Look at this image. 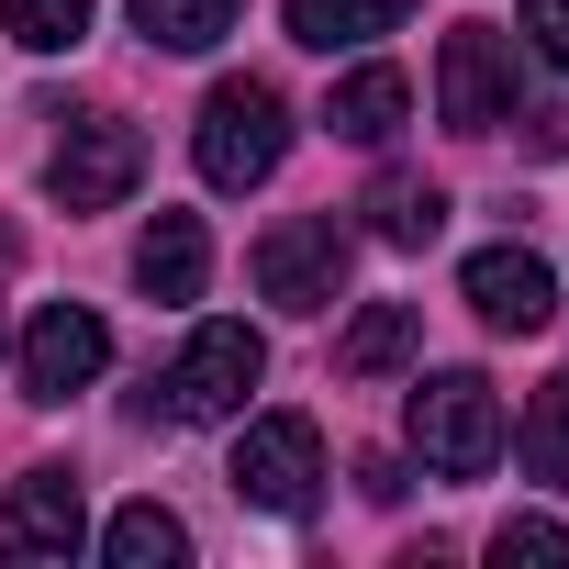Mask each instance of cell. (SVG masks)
<instances>
[{
	"label": "cell",
	"mask_w": 569,
	"mask_h": 569,
	"mask_svg": "<svg viewBox=\"0 0 569 569\" xmlns=\"http://www.w3.org/2000/svg\"><path fill=\"white\" fill-rule=\"evenodd\" d=\"M436 112H447V134H502L513 123V46L491 23H458L436 46Z\"/></svg>",
	"instance_id": "obj_6"
},
{
	"label": "cell",
	"mask_w": 569,
	"mask_h": 569,
	"mask_svg": "<svg viewBox=\"0 0 569 569\" xmlns=\"http://www.w3.org/2000/svg\"><path fill=\"white\" fill-rule=\"evenodd\" d=\"M112 369V325L90 313V302H46L34 325H23V391L34 402H68V391H90Z\"/></svg>",
	"instance_id": "obj_8"
},
{
	"label": "cell",
	"mask_w": 569,
	"mask_h": 569,
	"mask_svg": "<svg viewBox=\"0 0 569 569\" xmlns=\"http://www.w3.org/2000/svg\"><path fill=\"white\" fill-rule=\"evenodd\" d=\"M101 558H112V569H179V558H190V525H179L168 502H123V513L101 525Z\"/></svg>",
	"instance_id": "obj_15"
},
{
	"label": "cell",
	"mask_w": 569,
	"mask_h": 569,
	"mask_svg": "<svg viewBox=\"0 0 569 569\" xmlns=\"http://www.w3.org/2000/svg\"><path fill=\"white\" fill-rule=\"evenodd\" d=\"M525 469H536L547 491H569V380L536 391V413H525Z\"/></svg>",
	"instance_id": "obj_19"
},
{
	"label": "cell",
	"mask_w": 569,
	"mask_h": 569,
	"mask_svg": "<svg viewBox=\"0 0 569 569\" xmlns=\"http://www.w3.org/2000/svg\"><path fill=\"white\" fill-rule=\"evenodd\" d=\"M190 157H201V179H212V190H257L279 157H291V101H279L268 79H223V90L201 101Z\"/></svg>",
	"instance_id": "obj_2"
},
{
	"label": "cell",
	"mask_w": 569,
	"mask_h": 569,
	"mask_svg": "<svg viewBox=\"0 0 569 569\" xmlns=\"http://www.w3.org/2000/svg\"><path fill=\"white\" fill-rule=\"evenodd\" d=\"M134 279H146V302H201V279H212L201 212H157V223L134 234Z\"/></svg>",
	"instance_id": "obj_11"
},
{
	"label": "cell",
	"mask_w": 569,
	"mask_h": 569,
	"mask_svg": "<svg viewBox=\"0 0 569 569\" xmlns=\"http://www.w3.org/2000/svg\"><path fill=\"white\" fill-rule=\"evenodd\" d=\"M458 291H469V313H480L491 336H547V325H558V279H547V257H525V246H480V257L458 268Z\"/></svg>",
	"instance_id": "obj_10"
},
{
	"label": "cell",
	"mask_w": 569,
	"mask_h": 569,
	"mask_svg": "<svg viewBox=\"0 0 569 569\" xmlns=\"http://www.w3.org/2000/svg\"><path fill=\"white\" fill-rule=\"evenodd\" d=\"M402 112H413L402 68H347V79H336V101H325V134H347V146H391V134H402Z\"/></svg>",
	"instance_id": "obj_13"
},
{
	"label": "cell",
	"mask_w": 569,
	"mask_h": 569,
	"mask_svg": "<svg viewBox=\"0 0 569 569\" xmlns=\"http://www.w3.org/2000/svg\"><path fill=\"white\" fill-rule=\"evenodd\" d=\"M257 380H268V336H257V325H201V336L146 380V402H157L168 425H223V413H246Z\"/></svg>",
	"instance_id": "obj_1"
},
{
	"label": "cell",
	"mask_w": 569,
	"mask_h": 569,
	"mask_svg": "<svg viewBox=\"0 0 569 569\" xmlns=\"http://www.w3.org/2000/svg\"><path fill=\"white\" fill-rule=\"evenodd\" d=\"M413 447H425V469L480 480V469L502 458V391H491L480 369H436V380H413Z\"/></svg>",
	"instance_id": "obj_3"
},
{
	"label": "cell",
	"mask_w": 569,
	"mask_h": 569,
	"mask_svg": "<svg viewBox=\"0 0 569 569\" xmlns=\"http://www.w3.org/2000/svg\"><path fill=\"white\" fill-rule=\"evenodd\" d=\"M234 502H257V513H302L313 491H325V436H313V413H257L246 436H234Z\"/></svg>",
	"instance_id": "obj_4"
},
{
	"label": "cell",
	"mask_w": 569,
	"mask_h": 569,
	"mask_svg": "<svg viewBox=\"0 0 569 569\" xmlns=\"http://www.w3.org/2000/svg\"><path fill=\"white\" fill-rule=\"evenodd\" d=\"M491 558H502V569H513V558H525V569H569V525H547V513H513V525L491 536Z\"/></svg>",
	"instance_id": "obj_20"
},
{
	"label": "cell",
	"mask_w": 569,
	"mask_h": 569,
	"mask_svg": "<svg viewBox=\"0 0 569 569\" xmlns=\"http://www.w3.org/2000/svg\"><path fill=\"white\" fill-rule=\"evenodd\" d=\"M358 491L369 502H402V458H358Z\"/></svg>",
	"instance_id": "obj_22"
},
{
	"label": "cell",
	"mask_w": 569,
	"mask_h": 569,
	"mask_svg": "<svg viewBox=\"0 0 569 569\" xmlns=\"http://www.w3.org/2000/svg\"><path fill=\"white\" fill-rule=\"evenodd\" d=\"M0 34L34 46V57H68L90 34V0H0Z\"/></svg>",
	"instance_id": "obj_18"
},
{
	"label": "cell",
	"mask_w": 569,
	"mask_h": 569,
	"mask_svg": "<svg viewBox=\"0 0 569 569\" xmlns=\"http://www.w3.org/2000/svg\"><path fill=\"white\" fill-rule=\"evenodd\" d=\"M257 291L279 313H325L347 291V223L336 212H291V223H268L257 234Z\"/></svg>",
	"instance_id": "obj_5"
},
{
	"label": "cell",
	"mask_w": 569,
	"mask_h": 569,
	"mask_svg": "<svg viewBox=\"0 0 569 569\" xmlns=\"http://www.w3.org/2000/svg\"><path fill=\"white\" fill-rule=\"evenodd\" d=\"M436 223H447V190H436V179H402V168H391V179L369 190V234H380V246H436Z\"/></svg>",
	"instance_id": "obj_16"
},
{
	"label": "cell",
	"mask_w": 569,
	"mask_h": 569,
	"mask_svg": "<svg viewBox=\"0 0 569 569\" xmlns=\"http://www.w3.org/2000/svg\"><path fill=\"white\" fill-rule=\"evenodd\" d=\"M291 46H313V57H336V46H380V34H402L413 23V0H291Z\"/></svg>",
	"instance_id": "obj_12"
},
{
	"label": "cell",
	"mask_w": 569,
	"mask_h": 569,
	"mask_svg": "<svg viewBox=\"0 0 569 569\" xmlns=\"http://www.w3.org/2000/svg\"><path fill=\"white\" fill-rule=\"evenodd\" d=\"M79 536H90L79 469H23L0 491V558H79Z\"/></svg>",
	"instance_id": "obj_9"
},
{
	"label": "cell",
	"mask_w": 569,
	"mask_h": 569,
	"mask_svg": "<svg viewBox=\"0 0 569 569\" xmlns=\"http://www.w3.org/2000/svg\"><path fill=\"white\" fill-rule=\"evenodd\" d=\"M525 34H536L547 68H569V0H525Z\"/></svg>",
	"instance_id": "obj_21"
},
{
	"label": "cell",
	"mask_w": 569,
	"mask_h": 569,
	"mask_svg": "<svg viewBox=\"0 0 569 569\" xmlns=\"http://www.w3.org/2000/svg\"><path fill=\"white\" fill-rule=\"evenodd\" d=\"M134 34L168 46V57H201V46L234 34V0H134Z\"/></svg>",
	"instance_id": "obj_17"
},
{
	"label": "cell",
	"mask_w": 569,
	"mask_h": 569,
	"mask_svg": "<svg viewBox=\"0 0 569 569\" xmlns=\"http://www.w3.org/2000/svg\"><path fill=\"white\" fill-rule=\"evenodd\" d=\"M134 179H146V134L134 123H68L57 157H46V190L68 212H112V201H134Z\"/></svg>",
	"instance_id": "obj_7"
},
{
	"label": "cell",
	"mask_w": 569,
	"mask_h": 569,
	"mask_svg": "<svg viewBox=\"0 0 569 569\" xmlns=\"http://www.w3.org/2000/svg\"><path fill=\"white\" fill-rule=\"evenodd\" d=\"M413 347H425V313H413V302H369V313L336 336V369H347V380H391Z\"/></svg>",
	"instance_id": "obj_14"
}]
</instances>
